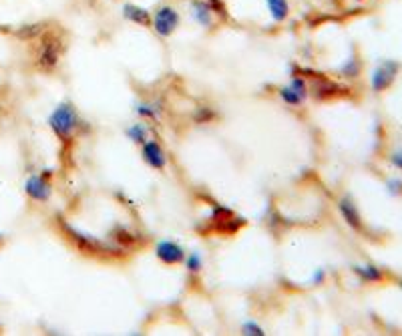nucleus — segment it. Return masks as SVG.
<instances>
[{"label":"nucleus","instance_id":"nucleus-1","mask_svg":"<svg viewBox=\"0 0 402 336\" xmlns=\"http://www.w3.org/2000/svg\"><path fill=\"white\" fill-rule=\"evenodd\" d=\"M61 226H63V232H65V236L69 238V242L73 244L77 250H81L83 254L117 256L123 252L117 244L103 242V240L95 238V236H91V234H85V232H81V229L75 228V226H71V224H66V222H63Z\"/></svg>","mask_w":402,"mask_h":336},{"label":"nucleus","instance_id":"nucleus-2","mask_svg":"<svg viewBox=\"0 0 402 336\" xmlns=\"http://www.w3.org/2000/svg\"><path fill=\"white\" fill-rule=\"evenodd\" d=\"M78 125H81V117H78L77 109H75L73 103H61V105H57L54 111L51 113V117H49L51 131L57 135L63 143L73 141Z\"/></svg>","mask_w":402,"mask_h":336},{"label":"nucleus","instance_id":"nucleus-3","mask_svg":"<svg viewBox=\"0 0 402 336\" xmlns=\"http://www.w3.org/2000/svg\"><path fill=\"white\" fill-rule=\"evenodd\" d=\"M63 41L57 32L52 30H45L39 37V44L35 51V63L40 71H52L59 65L61 54H63Z\"/></svg>","mask_w":402,"mask_h":336},{"label":"nucleus","instance_id":"nucleus-4","mask_svg":"<svg viewBox=\"0 0 402 336\" xmlns=\"http://www.w3.org/2000/svg\"><path fill=\"white\" fill-rule=\"evenodd\" d=\"M182 25V16L177 13L175 6L171 4H161L155 8V13L151 14V28L155 30L161 39H169Z\"/></svg>","mask_w":402,"mask_h":336},{"label":"nucleus","instance_id":"nucleus-5","mask_svg":"<svg viewBox=\"0 0 402 336\" xmlns=\"http://www.w3.org/2000/svg\"><path fill=\"white\" fill-rule=\"evenodd\" d=\"M396 75H398V63H396V61H382V63L372 71V75H370V87H372V91H377V93L386 91L390 85L394 83Z\"/></svg>","mask_w":402,"mask_h":336},{"label":"nucleus","instance_id":"nucleus-6","mask_svg":"<svg viewBox=\"0 0 402 336\" xmlns=\"http://www.w3.org/2000/svg\"><path fill=\"white\" fill-rule=\"evenodd\" d=\"M25 191L26 196H28L30 200H35V202H49L52 196L51 181H49V177H45L42 174L30 175L25 181Z\"/></svg>","mask_w":402,"mask_h":336},{"label":"nucleus","instance_id":"nucleus-7","mask_svg":"<svg viewBox=\"0 0 402 336\" xmlns=\"http://www.w3.org/2000/svg\"><path fill=\"white\" fill-rule=\"evenodd\" d=\"M143 162L147 163L149 167H153L157 172H163L167 167V155L161 148V143L155 139H147L143 143Z\"/></svg>","mask_w":402,"mask_h":336},{"label":"nucleus","instance_id":"nucleus-8","mask_svg":"<svg viewBox=\"0 0 402 336\" xmlns=\"http://www.w3.org/2000/svg\"><path fill=\"white\" fill-rule=\"evenodd\" d=\"M155 256L159 262H163L165 266H177L185 260V250L177 242L163 240L155 246Z\"/></svg>","mask_w":402,"mask_h":336},{"label":"nucleus","instance_id":"nucleus-9","mask_svg":"<svg viewBox=\"0 0 402 336\" xmlns=\"http://www.w3.org/2000/svg\"><path fill=\"white\" fill-rule=\"evenodd\" d=\"M189 6H191V16H194V20L199 25V27H203V28L215 27L218 16L213 14L211 6H209L206 0H191V2H189Z\"/></svg>","mask_w":402,"mask_h":336},{"label":"nucleus","instance_id":"nucleus-10","mask_svg":"<svg viewBox=\"0 0 402 336\" xmlns=\"http://www.w3.org/2000/svg\"><path fill=\"white\" fill-rule=\"evenodd\" d=\"M123 18L137 25V27H151V13L145 6L133 4V2H127L123 6Z\"/></svg>","mask_w":402,"mask_h":336},{"label":"nucleus","instance_id":"nucleus-11","mask_svg":"<svg viewBox=\"0 0 402 336\" xmlns=\"http://www.w3.org/2000/svg\"><path fill=\"white\" fill-rule=\"evenodd\" d=\"M338 210H340V214L344 217V222L350 226L352 229H362V217H360V212H358V208H356V203L352 202V198H342L340 202H338Z\"/></svg>","mask_w":402,"mask_h":336},{"label":"nucleus","instance_id":"nucleus-12","mask_svg":"<svg viewBox=\"0 0 402 336\" xmlns=\"http://www.w3.org/2000/svg\"><path fill=\"white\" fill-rule=\"evenodd\" d=\"M316 77V81L312 83V95L316 97V99H330V97H334L338 95V91H342V87L338 85V83L330 81L328 77L324 75H314Z\"/></svg>","mask_w":402,"mask_h":336},{"label":"nucleus","instance_id":"nucleus-13","mask_svg":"<svg viewBox=\"0 0 402 336\" xmlns=\"http://www.w3.org/2000/svg\"><path fill=\"white\" fill-rule=\"evenodd\" d=\"M111 240L117 244L121 250H125V248H129L133 244L139 242V234H137V232H131V229L125 228V226H117V228L111 232Z\"/></svg>","mask_w":402,"mask_h":336},{"label":"nucleus","instance_id":"nucleus-14","mask_svg":"<svg viewBox=\"0 0 402 336\" xmlns=\"http://www.w3.org/2000/svg\"><path fill=\"white\" fill-rule=\"evenodd\" d=\"M268 13L272 16L273 23H284L290 16V2L288 0H266Z\"/></svg>","mask_w":402,"mask_h":336},{"label":"nucleus","instance_id":"nucleus-15","mask_svg":"<svg viewBox=\"0 0 402 336\" xmlns=\"http://www.w3.org/2000/svg\"><path fill=\"white\" fill-rule=\"evenodd\" d=\"M354 272L362 278L364 282H380L384 278L382 270L374 264H358V266H354Z\"/></svg>","mask_w":402,"mask_h":336},{"label":"nucleus","instance_id":"nucleus-16","mask_svg":"<svg viewBox=\"0 0 402 336\" xmlns=\"http://www.w3.org/2000/svg\"><path fill=\"white\" fill-rule=\"evenodd\" d=\"M161 105L159 103H137L135 105V113L143 117V119H159V115H161Z\"/></svg>","mask_w":402,"mask_h":336},{"label":"nucleus","instance_id":"nucleus-17","mask_svg":"<svg viewBox=\"0 0 402 336\" xmlns=\"http://www.w3.org/2000/svg\"><path fill=\"white\" fill-rule=\"evenodd\" d=\"M45 32V25H25L16 30V37L18 39H25V41H32V39H39L40 35Z\"/></svg>","mask_w":402,"mask_h":336},{"label":"nucleus","instance_id":"nucleus-18","mask_svg":"<svg viewBox=\"0 0 402 336\" xmlns=\"http://www.w3.org/2000/svg\"><path fill=\"white\" fill-rule=\"evenodd\" d=\"M280 97H282V101H284L285 105H290V107H300V105L306 101V99H304V97H300V95L296 93L290 85L280 89Z\"/></svg>","mask_w":402,"mask_h":336},{"label":"nucleus","instance_id":"nucleus-19","mask_svg":"<svg viewBox=\"0 0 402 336\" xmlns=\"http://www.w3.org/2000/svg\"><path fill=\"white\" fill-rule=\"evenodd\" d=\"M147 127L143 125V123H135V125H131L129 129H127V137H129L133 143H145L149 137H147Z\"/></svg>","mask_w":402,"mask_h":336},{"label":"nucleus","instance_id":"nucleus-20","mask_svg":"<svg viewBox=\"0 0 402 336\" xmlns=\"http://www.w3.org/2000/svg\"><path fill=\"white\" fill-rule=\"evenodd\" d=\"M185 268L187 272H191V274H199L201 270H203V258L199 252H191L189 256H185Z\"/></svg>","mask_w":402,"mask_h":336},{"label":"nucleus","instance_id":"nucleus-21","mask_svg":"<svg viewBox=\"0 0 402 336\" xmlns=\"http://www.w3.org/2000/svg\"><path fill=\"white\" fill-rule=\"evenodd\" d=\"M206 2L211 6V11H213V14L218 16V20H227V18H230L227 6H225L223 0H206Z\"/></svg>","mask_w":402,"mask_h":336},{"label":"nucleus","instance_id":"nucleus-22","mask_svg":"<svg viewBox=\"0 0 402 336\" xmlns=\"http://www.w3.org/2000/svg\"><path fill=\"white\" fill-rule=\"evenodd\" d=\"M340 73H342L344 77H358V75H360V61H358V59H348L346 65L340 68Z\"/></svg>","mask_w":402,"mask_h":336},{"label":"nucleus","instance_id":"nucleus-23","mask_svg":"<svg viewBox=\"0 0 402 336\" xmlns=\"http://www.w3.org/2000/svg\"><path fill=\"white\" fill-rule=\"evenodd\" d=\"M242 332L246 336H264L266 332H264V328H261L260 324L256 323H246L244 326H242Z\"/></svg>","mask_w":402,"mask_h":336},{"label":"nucleus","instance_id":"nucleus-24","mask_svg":"<svg viewBox=\"0 0 402 336\" xmlns=\"http://www.w3.org/2000/svg\"><path fill=\"white\" fill-rule=\"evenodd\" d=\"M209 119H213V111H209L208 107L199 109L197 115H195V121L197 123H208Z\"/></svg>","mask_w":402,"mask_h":336},{"label":"nucleus","instance_id":"nucleus-25","mask_svg":"<svg viewBox=\"0 0 402 336\" xmlns=\"http://www.w3.org/2000/svg\"><path fill=\"white\" fill-rule=\"evenodd\" d=\"M390 162H392V165H394L396 169H401L402 172V149L401 151H394V153L390 155Z\"/></svg>","mask_w":402,"mask_h":336},{"label":"nucleus","instance_id":"nucleus-26","mask_svg":"<svg viewBox=\"0 0 402 336\" xmlns=\"http://www.w3.org/2000/svg\"><path fill=\"white\" fill-rule=\"evenodd\" d=\"M389 191H390V193H401V191H402V181H401V179H390V181H389Z\"/></svg>","mask_w":402,"mask_h":336},{"label":"nucleus","instance_id":"nucleus-27","mask_svg":"<svg viewBox=\"0 0 402 336\" xmlns=\"http://www.w3.org/2000/svg\"><path fill=\"white\" fill-rule=\"evenodd\" d=\"M324 280V270H318L316 274H314V278H312V282L314 284H320Z\"/></svg>","mask_w":402,"mask_h":336},{"label":"nucleus","instance_id":"nucleus-28","mask_svg":"<svg viewBox=\"0 0 402 336\" xmlns=\"http://www.w3.org/2000/svg\"><path fill=\"white\" fill-rule=\"evenodd\" d=\"M401 288H402V282H401Z\"/></svg>","mask_w":402,"mask_h":336}]
</instances>
